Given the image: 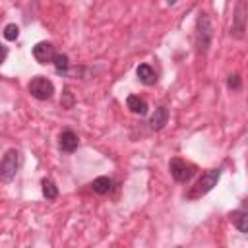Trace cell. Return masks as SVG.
Segmentation results:
<instances>
[{"label":"cell","mask_w":248,"mask_h":248,"mask_svg":"<svg viewBox=\"0 0 248 248\" xmlns=\"http://www.w3.org/2000/svg\"><path fill=\"white\" fill-rule=\"evenodd\" d=\"M126 105H128V108H130L134 114L143 116V114L147 112V103H145L143 99H140L138 95H130V97L126 99Z\"/></svg>","instance_id":"11"},{"label":"cell","mask_w":248,"mask_h":248,"mask_svg":"<svg viewBox=\"0 0 248 248\" xmlns=\"http://www.w3.org/2000/svg\"><path fill=\"white\" fill-rule=\"evenodd\" d=\"M60 149L62 151H68V153H72V151H76L78 149V143H79V140H78V136L72 132V130H64L62 134H60Z\"/></svg>","instance_id":"8"},{"label":"cell","mask_w":248,"mask_h":248,"mask_svg":"<svg viewBox=\"0 0 248 248\" xmlns=\"http://www.w3.org/2000/svg\"><path fill=\"white\" fill-rule=\"evenodd\" d=\"M231 221L232 225L240 231V232H248V213L242 211V209H236L231 213Z\"/></svg>","instance_id":"12"},{"label":"cell","mask_w":248,"mask_h":248,"mask_svg":"<svg viewBox=\"0 0 248 248\" xmlns=\"http://www.w3.org/2000/svg\"><path fill=\"white\" fill-rule=\"evenodd\" d=\"M211 37H213V27H211L209 17L205 14H200L198 21H196V46H198L200 54L207 52V48L211 45Z\"/></svg>","instance_id":"1"},{"label":"cell","mask_w":248,"mask_h":248,"mask_svg":"<svg viewBox=\"0 0 248 248\" xmlns=\"http://www.w3.org/2000/svg\"><path fill=\"white\" fill-rule=\"evenodd\" d=\"M17 167H19V153L16 149L6 151V155L0 161V180L6 184L12 182L17 172Z\"/></svg>","instance_id":"3"},{"label":"cell","mask_w":248,"mask_h":248,"mask_svg":"<svg viewBox=\"0 0 248 248\" xmlns=\"http://www.w3.org/2000/svg\"><path fill=\"white\" fill-rule=\"evenodd\" d=\"M60 105H62L64 108H72V105H74V97H72L70 89H64V93H62V99H60Z\"/></svg>","instance_id":"17"},{"label":"cell","mask_w":248,"mask_h":248,"mask_svg":"<svg viewBox=\"0 0 248 248\" xmlns=\"http://www.w3.org/2000/svg\"><path fill=\"white\" fill-rule=\"evenodd\" d=\"M41 186H43V196H45L46 200H56V196H58V188H56V184H54L52 180L45 178V180L41 182Z\"/></svg>","instance_id":"15"},{"label":"cell","mask_w":248,"mask_h":248,"mask_svg":"<svg viewBox=\"0 0 248 248\" xmlns=\"http://www.w3.org/2000/svg\"><path fill=\"white\" fill-rule=\"evenodd\" d=\"M136 74H138V78H140V81L143 85H153L157 81V76H155V72H153V68L149 64H140Z\"/></svg>","instance_id":"10"},{"label":"cell","mask_w":248,"mask_h":248,"mask_svg":"<svg viewBox=\"0 0 248 248\" xmlns=\"http://www.w3.org/2000/svg\"><path fill=\"white\" fill-rule=\"evenodd\" d=\"M219 176H221V169H209V170H205V172L202 174V178L196 182V186L188 192V198H190V200H196V198H202V196H205L207 192H211L213 186L217 184Z\"/></svg>","instance_id":"2"},{"label":"cell","mask_w":248,"mask_h":248,"mask_svg":"<svg viewBox=\"0 0 248 248\" xmlns=\"http://www.w3.org/2000/svg\"><path fill=\"white\" fill-rule=\"evenodd\" d=\"M169 170H170V174H172V178L176 182H188L192 178V174H194V165L174 157L169 163Z\"/></svg>","instance_id":"5"},{"label":"cell","mask_w":248,"mask_h":248,"mask_svg":"<svg viewBox=\"0 0 248 248\" xmlns=\"http://www.w3.org/2000/svg\"><path fill=\"white\" fill-rule=\"evenodd\" d=\"M244 31H246V4H244V0H238V4L234 8V16H232L231 35L234 39H242Z\"/></svg>","instance_id":"6"},{"label":"cell","mask_w":248,"mask_h":248,"mask_svg":"<svg viewBox=\"0 0 248 248\" xmlns=\"http://www.w3.org/2000/svg\"><path fill=\"white\" fill-rule=\"evenodd\" d=\"M29 93H31L35 99H39V101H46V99L52 97L54 85H52V81H48L46 78L37 76V78H33V79L29 81Z\"/></svg>","instance_id":"4"},{"label":"cell","mask_w":248,"mask_h":248,"mask_svg":"<svg viewBox=\"0 0 248 248\" xmlns=\"http://www.w3.org/2000/svg\"><path fill=\"white\" fill-rule=\"evenodd\" d=\"M52 64H54V68H56L58 74H64L70 68V58L66 54H62V52H56L54 58H52Z\"/></svg>","instance_id":"14"},{"label":"cell","mask_w":248,"mask_h":248,"mask_svg":"<svg viewBox=\"0 0 248 248\" xmlns=\"http://www.w3.org/2000/svg\"><path fill=\"white\" fill-rule=\"evenodd\" d=\"M54 54H56V52H54L52 43L41 41V43H37V45L33 46V56H35V60L41 62V64H48V62H52Z\"/></svg>","instance_id":"7"},{"label":"cell","mask_w":248,"mask_h":248,"mask_svg":"<svg viewBox=\"0 0 248 248\" xmlns=\"http://www.w3.org/2000/svg\"><path fill=\"white\" fill-rule=\"evenodd\" d=\"M176 2H178V0H167V4H169V6H174Z\"/></svg>","instance_id":"20"},{"label":"cell","mask_w":248,"mask_h":248,"mask_svg":"<svg viewBox=\"0 0 248 248\" xmlns=\"http://www.w3.org/2000/svg\"><path fill=\"white\" fill-rule=\"evenodd\" d=\"M112 188V180L108 176H97L93 182H91V190L95 194H107L108 190Z\"/></svg>","instance_id":"13"},{"label":"cell","mask_w":248,"mask_h":248,"mask_svg":"<svg viewBox=\"0 0 248 248\" xmlns=\"http://www.w3.org/2000/svg\"><path fill=\"white\" fill-rule=\"evenodd\" d=\"M6 56H8V48L4 45H0V64L6 60Z\"/></svg>","instance_id":"19"},{"label":"cell","mask_w":248,"mask_h":248,"mask_svg":"<svg viewBox=\"0 0 248 248\" xmlns=\"http://www.w3.org/2000/svg\"><path fill=\"white\" fill-rule=\"evenodd\" d=\"M167 122H169V110H167V107H157L155 112L151 114V120H149L151 128L153 130H161V128H165Z\"/></svg>","instance_id":"9"},{"label":"cell","mask_w":248,"mask_h":248,"mask_svg":"<svg viewBox=\"0 0 248 248\" xmlns=\"http://www.w3.org/2000/svg\"><path fill=\"white\" fill-rule=\"evenodd\" d=\"M19 37V27L16 25V23H8L6 27H4V39H8V41H16Z\"/></svg>","instance_id":"16"},{"label":"cell","mask_w":248,"mask_h":248,"mask_svg":"<svg viewBox=\"0 0 248 248\" xmlns=\"http://www.w3.org/2000/svg\"><path fill=\"white\" fill-rule=\"evenodd\" d=\"M227 85H229V89H240V78L236 76V74H231L229 76V79H227Z\"/></svg>","instance_id":"18"}]
</instances>
